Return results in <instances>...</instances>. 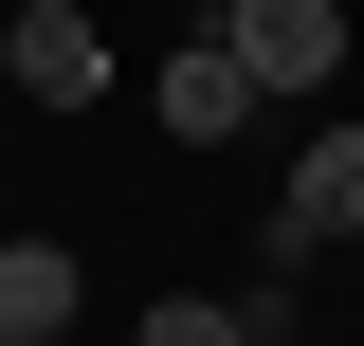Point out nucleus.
<instances>
[{"label":"nucleus","instance_id":"f257e3e1","mask_svg":"<svg viewBox=\"0 0 364 346\" xmlns=\"http://www.w3.org/2000/svg\"><path fill=\"white\" fill-rule=\"evenodd\" d=\"M237 55H255V91H328L346 73V0H200Z\"/></svg>","mask_w":364,"mask_h":346},{"label":"nucleus","instance_id":"f03ea898","mask_svg":"<svg viewBox=\"0 0 364 346\" xmlns=\"http://www.w3.org/2000/svg\"><path fill=\"white\" fill-rule=\"evenodd\" d=\"M255 110H273V91H255V55L200 19V37L164 55V128H182V146H219V128H255Z\"/></svg>","mask_w":364,"mask_h":346},{"label":"nucleus","instance_id":"7ed1b4c3","mask_svg":"<svg viewBox=\"0 0 364 346\" xmlns=\"http://www.w3.org/2000/svg\"><path fill=\"white\" fill-rule=\"evenodd\" d=\"M18 91H37V110H91V91H109V37H91L73 0H18Z\"/></svg>","mask_w":364,"mask_h":346},{"label":"nucleus","instance_id":"20e7f679","mask_svg":"<svg viewBox=\"0 0 364 346\" xmlns=\"http://www.w3.org/2000/svg\"><path fill=\"white\" fill-rule=\"evenodd\" d=\"M291 256L310 237H364V128H328V146H291V219H273Z\"/></svg>","mask_w":364,"mask_h":346},{"label":"nucleus","instance_id":"39448f33","mask_svg":"<svg viewBox=\"0 0 364 346\" xmlns=\"http://www.w3.org/2000/svg\"><path fill=\"white\" fill-rule=\"evenodd\" d=\"M73 292H91V273L55 256V237H0V346H55V328H73Z\"/></svg>","mask_w":364,"mask_h":346},{"label":"nucleus","instance_id":"423d86ee","mask_svg":"<svg viewBox=\"0 0 364 346\" xmlns=\"http://www.w3.org/2000/svg\"><path fill=\"white\" fill-rule=\"evenodd\" d=\"M0 73H18V19H0Z\"/></svg>","mask_w":364,"mask_h":346}]
</instances>
